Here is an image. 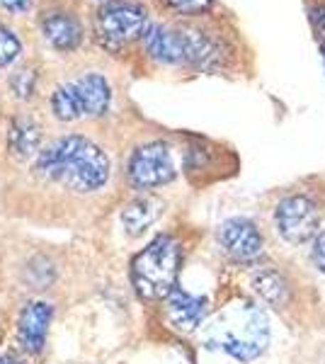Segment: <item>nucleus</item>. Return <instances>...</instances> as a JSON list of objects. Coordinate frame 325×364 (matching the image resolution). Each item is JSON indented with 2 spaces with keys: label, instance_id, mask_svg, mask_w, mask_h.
Listing matches in <instances>:
<instances>
[{
  "label": "nucleus",
  "instance_id": "f257e3e1",
  "mask_svg": "<svg viewBox=\"0 0 325 364\" xmlns=\"http://www.w3.org/2000/svg\"><path fill=\"white\" fill-rule=\"evenodd\" d=\"M32 173L41 182H51L73 195H92L110 182L112 163L102 146L92 139L68 134L41 146Z\"/></svg>",
  "mask_w": 325,
  "mask_h": 364
},
{
  "label": "nucleus",
  "instance_id": "f03ea898",
  "mask_svg": "<svg viewBox=\"0 0 325 364\" xmlns=\"http://www.w3.org/2000/svg\"><path fill=\"white\" fill-rule=\"evenodd\" d=\"M272 340V328L267 311L250 299L223 306L206 323L202 333V343L206 350H218L230 360L247 364L265 355Z\"/></svg>",
  "mask_w": 325,
  "mask_h": 364
},
{
  "label": "nucleus",
  "instance_id": "7ed1b4c3",
  "mask_svg": "<svg viewBox=\"0 0 325 364\" xmlns=\"http://www.w3.org/2000/svg\"><path fill=\"white\" fill-rule=\"evenodd\" d=\"M110 78L97 68L80 70L56 83L49 92V109L63 124H73L82 119H100L112 109Z\"/></svg>",
  "mask_w": 325,
  "mask_h": 364
},
{
  "label": "nucleus",
  "instance_id": "20e7f679",
  "mask_svg": "<svg viewBox=\"0 0 325 364\" xmlns=\"http://www.w3.org/2000/svg\"><path fill=\"white\" fill-rule=\"evenodd\" d=\"M182 267V245L173 233H161L132 262V282L141 299H168L177 287Z\"/></svg>",
  "mask_w": 325,
  "mask_h": 364
},
{
  "label": "nucleus",
  "instance_id": "39448f33",
  "mask_svg": "<svg viewBox=\"0 0 325 364\" xmlns=\"http://www.w3.org/2000/svg\"><path fill=\"white\" fill-rule=\"evenodd\" d=\"M275 231L289 245L311 243L323 231V209L321 202L306 190H294L279 197L275 204Z\"/></svg>",
  "mask_w": 325,
  "mask_h": 364
},
{
  "label": "nucleus",
  "instance_id": "423d86ee",
  "mask_svg": "<svg viewBox=\"0 0 325 364\" xmlns=\"http://www.w3.org/2000/svg\"><path fill=\"white\" fill-rule=\"evenodd\" d=\"M97 42L110 51L132 44L149 29V13L136 0H105L92 20Z\"/></svg>",
  "mask_w": 325,
  "mask_h": 364
},
{
  "label": "nucleus",
  "instance_id": "0eeeda50",
  "mask_svg": "<svg viewBox=\"0 0 325 364\" xmlns=\"http://www.w3.org/2000/svg\"><path fill=\"white\" fill-rule=\"evenodd\" d=\"M129 185L139 192L158 190L175 180V161L165 141H149L132 151L127 161Z\"/></svg>",
  "mask_w": 325,
  "mask_h": 364
},
{
  "label": "nucleus",
  "instance_id": "6e6552de",
  "mask_svg": "<svg viewBox=\"0 0 325 364\" xmlns=\"http://www.w3.org/2000/svg\"><path fill=\"white\" fill-rule=\"evenodd\" d=\"M216 243L233 262L250 265L262 257L265 236L255 221L245 216H230L216 231Z\"/></svg>",
  "mask_w": 325,
  "mask_h": 364
},
{
  "label": "nucleus",
  "instance_id": "1a4fd4ad",
  "mask_svg": "<svg viewBox=\"0 0 325 364\" xmlns=\"http://www.w3.org/2000/svg\"><path fill=\"white\" fill-rule=\"evenodd\" d=\"M39 34L44 37V42L51 46L58 54H73L82 46L85 39V29L82 22L68 10H46L39 17Z\"/></svg>",
  "mask_w": 325,
  "mask_h": 364
},
{
  "label": "nucleus",
  "instance_id": "9d476101",
  "mask_svg": "<svg viewBox=\"0 0 325 364\" xmlns=\"http://www.w3.org/2000/svg\"><path fill=\"white\" fill-rule=\"evenodd\" d=\"M165 316L170 328H175L177 333H194L209 316V299L175 287L165 299Z\"/></svg>",
  "mask_w": 325,
  "mask_h": 364
},
{
  "label": "nucleus",
  "instance_id": "9b49d317",
  "mask_svg": "<svg viewBox=\"0 0 325 364\" xmlns=\"http://www.w3.org/2000/svg\"><path fill=\"white\" fill-rule=\"evenodd\" d=\"M51 314H54V309L46 301H32L22 311L20 323H17V343H20L29 355H37V352L44 350Z\"/></svg>",
  "mask_w": 325,
  "mask_h": 364
},
{
  "label": "nucleus",
  "instance_id": "f8f14e48",
  "mask_svg": "<svg viewBox=\"0 0 325 364\" xmlns=\"http://www.w3.org/2000/svg\"><path fill=\"white\" fill-rule=\"evenodd\" d=\"M41 127L32 114H15L8 127V151L17 161L37 158L41 151Z\"/></svg>",
  "mask_w": 325,
  "mask_h": 364
},
{
  "label": "nucleus",
  "instance_id": "ddd939ff",
  "mask_svg": "<svg viewBox=\"0 0 325 364\" xmlns=\"http://www.w3.org/2000/svg\"><path fill=\"white\" fill-rule=\"evenodd\" d=\"M252 294L272 309H282L289 301V284L284 274L275 267H260L250 277Z\"/></svg>",
  "mask_w": 325,
  "mask_h": 364
},
{
  "label": "nucleus",
  "instance_id": "4468645a",
  "mask_svg": "<svg viewBox=\"0 0 325 364\" xmlns=\"http://www.w3.org/2000/svg\"><path fill=\"white\" fill-rule=\"evenodd\" d=\"M158 216H161V202H158V199H151V197H141L124 207L122 226L129 236H141Z\"/></svg>",
  "mask_w": 325,
  "mask_h": 364
},
{
  "label": "nucleus",
  "instance_id": "2eb2a0df",
  "mask_svg": "<svg viewBox=\"0 0 325 364\" xmlns=\"http://www.w3.org/2000/svg\"><path fill=\"white\" fill-rule=\"evenodd\" d=\"M37 83H39V75L34 68H17L13 75H10V90L17 100L27 102L29 97L37 92Z\"/></svg>",
  "mask_w": 325,
  "mask_h": 364
},
{
  "label": "nucleus",
  "instance_id": "dca6fc26",
  "mask_svg": "<svg viewBox=\"0 0 325 364\" xmlns=\"http://www.w3.org/2000/svg\"><path fill=\"white\" fill-rule=\"evenodd\" d=\"M22 54V42L8 25L0 22V68H8Z\"/></svg>",
  "mask_w": 325,
  "mask_h": 364
},
{
  "label": "nucleus",
  "instance_id": "f3484780",
  "mask_svg": "<svg viewBox=\"0 0 325 364\" xmlns=\"http://www.w3.org/2000/svg\"><path fill=\"white\" fill-rule=\"evenodd\" d=\"M163 10L177 17H197L209 10L211 0H158Z\"/></svg>",
  "mask_w": 325,
  "mask_h": 364
},
{
  "label": "nucleus",
  "instance_id": "a211bd4d",
  "mask_svg": "<svg viewBox=\"0 0 325 364\" xmlns=\"http://www.w3.org/2000/svg\"><path fill=\"white\" fill-rule=\"evenodd\" d=\"M311 262L321 274H325V228L311 240Z\"/></svg>",
  "mask_w": 325,
  "mask_h": 364
},
{
  "label": "nucleus",
  "instance_id": "6ab92c4d",
  "mask_svg": "<svg viewBox=\"0 0 325 364\" xmlns=\"http://www.w3.org/2000/svg\"><path fill=\"white\" fill-rule=\"evenodd\" d=\"M0 8H3L5 13L25 15L32 10V0H0Z\"/></svg>",
  "mask_w": 325,
  "mask_h": 364
},
{
  "label": "nucleus",
  "instance_id": "aec40b11",
  "mask_svg": "<svg viewBox=\"0 0 325 364\" xmlns=\"http://www.w3.org/2000/svg\"><path fill=\"white\" fill-rule=\"evenodd\" d=\"M0 364H20V362L13 360V357H8V355H3V357H0Z\"/></svg>",
  "mask_w": 325,
  "mask_h": 364
},
{
  "label": "nucleus",
  "instance_id": "412c9836",
  "mask_svg": "<svg viewBox=\"0 0 325 364\" xmlns=\"http://www.w3.org/2000/svg\"><path fill=\"white\" fill-rule=\"evenodd\" d=\"M323 56H325V44H323Z\"/></svg>",
  "mask_w": 325,
  "mask_h": 364
}]
</instances>
